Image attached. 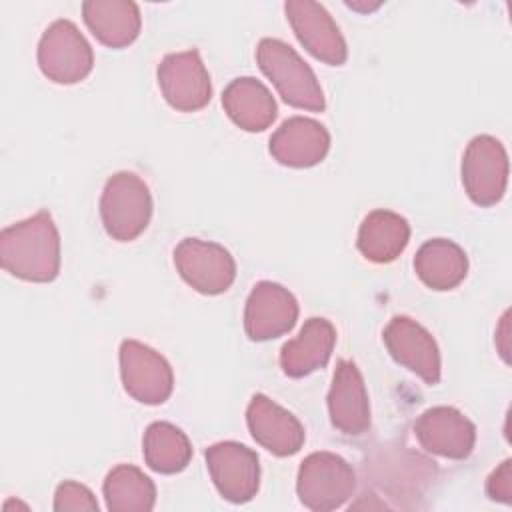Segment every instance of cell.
<instances>
[{"mask_svg": "<svg viewBox=\"0 0 512 512\" xmlns=\"http://www.w3.org/2000/svg\"><path fill=\"white\" fill-rule=\"evenodd\" d=\"M332 426L346 436H360L370 426V404L360 370L352 360H338L328 392Z\"/></svg>", "mask_w": 512, "mask_h": 512, "instance_id": "cell-16", "label": "cell"}, {"mask_svg": "<svg viewBox=\"0 0 512 512\" xmlns=\"http://www.w3.org/2000/svg\"><path fill=\"white\" fill-rule=\"evenodd\" d=\"M38 66L56 84H76L92 72L94 54L78 26L62 18L44 30L38 42Z\"/></svg>", "mask_w": 512, "mask_h": 512, "instance_id": "cell-5", "label": "cell"}, {"mask_svg": "<svg viewBox=\"0 0 512 512\" xmlns=\"http://www.w3.org/2000/svg\"><path fill=\"white\" fill-rule=\"evenodd\" d=\"M414 270L428 288L446 292L466 278L468 258L456 242L434 238L424 242L416 252Z\"/></svg>", "mask_w": 512, "mask_h": 512, "instance_id": "cell-22", "label": "cell"}, {"mask_svg": "<svg viewBox=\"0 0 512 512\" xmlns=\"http://www.w3.org/2000/svg\"><path fill=\"white\" fill-rule=\"evenodd\" d=\"M174 266L188 286L206 296L226 292L236 278L232 254L216 242L198 238H184L174 248Z\"/></svg>", "mask_w": 512, "mask_h": 512, "instance_id": "cell-7", "label": "cell"}, {"mask_svg": "<svg viewBox=\"0 0 512 512\" xmlns=\"http://www.w3.org/2000/svg\"><path fill=\"white\" fill-rule=\"evenodd\" d=\"M462 184L478 206H494L508 184V154L494 136H474L462 156Z\"/></svg>", "mask_w": 512, "mask_h": 512, "instance_id": "cell-6", "label": "cell"}, {"mask_svg": "<svg viewBox=\"0 0 512 512\" xmlns=\"http://www.w3.org/2000/svg\"><path fill=\"white\" fill-rule=\"evenodd\" d=\"M246 424L252 438L274 456H292L304 444L300 420L264 394H254L246 408Z\"/></svg>", "mask_w": 512, "mask_h": 512, "instance_id": "cell-15", "label": "cell"}, {"mask_svg": "<svg viewBox=\"0 0 512 512\" xmlns=\"http://www.w3.org/2000/svg\"><path fill=\"white\" fill-rule=\"evenodd\" d=\"M156 76L162 96L178 112L202 110L212 98L210 76L198 50L166 54Z\"/></svg>", "mask_w": 512, "mask_h": 512, "instance_id": "cell-10", "label": "cell"}, {"mask_svg": "<svg viewBox=\"0 0 512 512\" xmlns=\"http://www.w3.org/2000/svg\"><path fill=\"white\" fill-rule=\"evenodd\" d=\"M208 472L220 496L234 504L252 500L260 488V464L254 450L240 442H216L204 452Z\"/></svg>", "mask_w": 512, "mask_h": 512, "instance_id": "cell-9", "label": "cell"}, {"mask_svg": "<svg viewBox=\"0 0 512 512\" xmlns=\"http://www.w3.org/2000/svg\"><path fill=\"white\" fill-rule=\"evenodd\" d=\"M142 446L144 462L158 474L182 472L192 458L188 436L170 422H152L144 432Z\"/></svg>", "mask_w": 512, "mask_h": 512, "instance_id": "cell-24", "label": "cell"}, {"mask_svg": "<svg viewBox=\"0 0 512 512\" xmlns=\"http://www.w3.org/2000/svg\"><path fill=\"white\" fill-rule=\"evenodd\" d=\"M222 106L228 118L246 132L266 130L278 112L270 90L252 76L232 80L222 92Z\"/></svg>", "mask_w": 512, "mask_h": 512, "instance_id": "cell-19", "label": "cell"}, {"mask_svg": "<svg viewBox=\"0 0 512 512\" xmlns=\"http://www.w3.org/2000/svg\"><path fill=\"white\" fill-rule=\"evenodd\" d=\"M390 356L422 378L426 384L440 380V350L432 334L408 316H394L382 332Z\"/></svg>", "mask_w": 512, "mask_h": 512, "instance_id": "cell-13", "label": "cell"}, {"mask_svg": "<svg viewBox=\"0 0 512 512\" xmlns=\"http://www.w3.org/2000/svg\"><path fill=\"white\" fill-rule=\"evenodd\" d=\"M54 510L56 512H98V502L94 498V494L78 482L66 480L62 484H58L56 494H54Z\"/></svg>", "mask_w": 512, "mask_h": 512, "instance_id": "cell-25", "label": "cell"}, {"mask_svg": "<svg viewBox=\"0 0 512 512\" xmlns=\"http://www.w3.org/2000/svg\"><path fill=\"white\" fill-rule=\"evenodd\" d=\"M336 344V328L326 318H310L300 334L288 340L280 352L282 372L290 378L308 376L324 368Z\"/></svg>", "mask_w": 512, "mask_h": 512, "instance_id": "cell-18", "label": "cell"}, {"mask_svg": "<svg viewBox=\"0 0 512 512\" xmlns=\"http://www.w3.org/2000/svg\"><path fill=\"white\" fill-rule=\"evenodd\" d=\"M0 264L26 282H52L60 272V234L46 210L0 232Z\"/></svg>", "mask_w": 512, "mask_h": 512, "instance_id": "cell-1", "label": "cell"}, {"mask_svg": "<svg viewBox=\"0 0 512 512\" xmlns=\"http://www.w3.org/2000/svg\"><path fill=\"white\" fill-rule=\"evenodd\" d=\"M408 240L410 224L404 216L390 210H374L362 220L356 246L366 260L388 264L406 250Z\"/></svg>", "mask_w": 512, "mask_h": 512, "instance_id": "cell-21", "label": "cell"}, {"mask_svg": "<svg viewBox=\"0 0 512 512\" xmlns=\"http://www.w3.org/2000/svg\"><path fill=\"white\" fill-rule=\"evenodd\" d=\"M256 60L286 104L310 112L324 110L326 102L314 70L290 44L278 38H262L256 48Z\"/></svg>", "mask_w": 512, "mask_h": 512, "instance_id": "cell-2", "label": "cell"}, {"mask_svg": "<svg viewBox=\"0 0 512 512\" xmlns=\"http://www.w3.org/2000/svg\"><path fill=\"white\" fill-rule=\"evenodd\" d=\"M102 490L110 512H150L156 502L154 482L132 464L112 468Z\"/></svg>", "mask_w": 512, "mask_h": 512, "instance_id": "cell-23", "label": "cell"}, {"mask_svg": "<svg viewBox=\"0 0 512 512\" xmlns=\"http://www.w3.org/2000/svg\"><path fill=\"white\" fill-rule=\"evenodd\" d=\"M82 16L98 42L110 48H124L140 34V10L130 0H88Z\"/></svg>", "mask_w": 512, "mask_h": 512, "instance_id": "cell-20", "label": "cell"}, {"mask_svg": "<svg viewBox=\"0 0 512 512\" xmlns=\"http://www.w3.org/2000/svg\"><path fill=\"white\" fill-rule=\"evenodd\" d=\"M356 474L338 454L312 452L298 468L296 492L300 502L316 512L336 510L352 496Z\"/></svg>", "mask_w": 512, "mask_h": 512, "instance_id": "cell-4", "label": "cell"}, {"mask_svg": "<svg viewBox=\"0 0 512 512\" xmlns=\"http://www.w3.org/2000/svg\"><path fill=\"white\" fill-rule=\"evenodd\" d=\"M330 148L328 130L304 116H294L282 122V126L270 138V154L282 166L310 168L324 160Z\"/></svg>", "mask_w": 512, "mask_h": 512, "instance_id": "cell-17", "label": "cell"}, {"mask_svg": "<svg viewBox=\"0 0 512 512\" xmlns=\"http://www.w3.org/2000/svg\"><path fill=\"white\" fill-rule=\"evenodd\" d=\"M104 230L112 240L138 238L152 216V196L146 182L134 172H116L106 180L100 198Z\"/></svg>", "mask_w": 512, "mask_h": 512, "instance_id": "cell-3", "label": "cell"}, {"mask_svg": "<svg viewBox=\"0 0 512 512\" xmlns=\"http://www.w3.org/2000/svg\"><path fill=\"white\" fill-rule=\"evenodd\" d=\"M414 434L426 452L450 460L468 458L476 442L474 424L452 406L424 410L414 424Z\"/></svg>", "mask_w": 512, "mask_h": 512, "instance_id": "cell-14", "label": "cell"}, {"mask_svg": "<svg viewBox=\"0 0 512 512\" xmlns=\"http://www.w3.org/2000/svg\"><path fill=\"white\" fill-rule=\"evenodd\" d=\"M120 376L124 390L148 406L166 402L174 388V374L166 358L136 340L120 344Z\"/></svg>", "mask_w": 512, "mask_h": 512, "instance_id": "cell-8", "label": "cell"}, {"mask_svg": "<svg viewBox=\"0 0 512 512\" xmlns=\"http://www.w3.org/2000/svg\"><path fill=\"white\" fill-rule=\"evenodd\" d=\"M298 302L292 292L276 282H258L244 308V330L250 340L266 342L294 328Z\"/></svg>", "mask_w": 512, "mask_h": 512, "instance_id": "cell-12", "label": "cell"}, {"mask_svg": "<svg viewBox=\"0 0 512 512\" xmlns=\"http://www.w3.org/2000/svg\"><path fill=\"white\" fill-rule=\"evenodd\" d=\"M512 462L504 460L486 480V494L492 500L510 504L512 502Z\"/></svg>", "mask_w": 512, "mask_h": 512, "instance_id": "cell-26", "label": "cell"}, {"mask_svg": "<svg viewBox=\"0 0 512 512\" xmlns=\"http://www.w3.org/2000/svg\"><path fill=\"white\" fill-rule=\"evenodd\" d=\"M284 10L296 38L316 60L330 66L346 62L348 48L344 36L322 4L312 0H288Z\"/></svg>", "mask_w": 512, "mask_h": 512, "instance_id": "cell-11", "label": "cell"}]
</instances>
